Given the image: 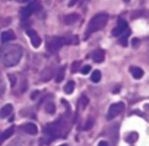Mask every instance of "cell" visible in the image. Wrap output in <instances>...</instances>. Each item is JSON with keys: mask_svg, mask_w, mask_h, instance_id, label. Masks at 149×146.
<instances>
[{"mask_svg": "<svg viewBox=\"0 0 149 146\" xmlns=\"http://www.w3.org/2000/svg\"><path fill=\"white\" fill-rule=\"evenodd\" d=\"M39 8V4L37 1L31 2L30 4H28L25 8H24L21 11V17L22 20L27 19L33 12L37 11Z\"/></svg>", "mask_w": 149, "mask_h": 146, "instance_id": "6", "label": "cell"}, {"mask_svg": "<svg viewBox=\"0 0 149 146\" xmlns=\"http://www.w3.org/2000/svg\"><path fill=\"white\" fill-rule=\"evenodd\" d=\"M91 70H92L91 66L87 65V66H85V67L81 69V73H82L83 74H89V73H90V71H91Z\"/></svg>", "mask_w": 149, "mask_h": 146, "instance_id": "28", "label": "cell"}, {"mask_svg": "<svg viewBox=\"0 0 149 146\" xmlns=\"http://www.w3.org/2000/svg\"><path fill=\"white\" fill-rule=\"evenodd\" d=\"M98 146H109V145H108V144H107L106 141H100V142L99 143V145Z\"/></svg>", "mask_w": 149, "mask_h": 146, "instance_id": "31", "label": "cell"}, {"mask_svg": "<svg viewBox=\"0 0 149 146\" xmlns=\"http://www.w3.org/2000/svg\"><path fill=\"white\" fill-rule=\"evenodd\" d=\"M15 131V127L14 126H11L10 128H8L7 130H5L1 135H0V145L3 144L6 139H8L9 138H10L13 133Z\"/></svg>", "mask_w": 149, "mask_h": 146, "instance_id": "13", "label": "cell"}, {"mask_svg": "<svg viewBox=\"0 0 149 146\" xmlns=\"http://www.w3.org/2000/svg\"><path fill=\"white\" fill-rule=\"evenodd\" d=\"M45 111L50 114V115H53L55 112H56V106L53 102H49L46 103L45 105Z\"/></svg>", "mask_w": 149, "mask_h": 146, "instance_id": "21", "label": "cell"}, {"mask_svg": "<svg viewBox=\"0 0 149 146\" xmlns=\"http://www.w3.org/2000/svg\"><path fill=\"white\" fill-rule=\"evenodd\" d=\"M128 28V26H127V23L124 20V19H119V21H118V25L114 28V29H113V31H112V35L113 36H120V35H121Z\"/></svg>", "mask_w": 149, "mask_h": 146, "instance_id": "8", "label": "cell"}, {"mask_svg": "<svg viewBox=\"0 0 149 146\" xmlns=\"http://www.w3.org/2000/svg\"><path fill=\"white\" fill-rule=\"evenodd\" d=\"M13 110V107L11 104H6L4 105L1 110H0V117L1 118H5L9 117Z\"/></svg>", "mask_w": 149, "mask_h": 146, "instance_id": "15", "label": "cell"}, {"mask_svg": "<svg viewBox=\"0 0 149 146\" xmlns=\"http://www.w3.org/2000/svg\"><path fill=\"white\" fill-rule=\"evenodd\" d=\"M23 55V48L17 44L4 46L0 51V58L3 66L11 67L17 65Z\"/></svg>", "mask_w": 149, "mask_h": 146, "instance_id": "1", "label": "cell"}, {"mask_svg": "<svg viewBox=\"0 0 149 146\" xmlns=\"http://www.w3.org/2000/svg\"><path fill=\"white\" fill-rule=\"evenodd\" d=\"M70 114H68L67 116H65V117H60L58 119H57L56 121L48 124L45 128L44 129V133H45L49 138L51 139L50 141H53L54 138L60 137L61 135L65 134L64 132L66 131L65 128H66V118L69 117Z\"/></svg>", "mask_w": 149, "mask_h": 146, "instance_id": "2", "label": "cell"}, {"mask_svg": "<svg viewBox=\"0 0 149 146\" xmlns=\"http://www.w3.org/2000/svg\"><path fill=\"white\" fill-rule=\"evenodd\" d=\"M125 110V104L124 102H119L116 103H113L110 106L108 111H107V120H112L114 119L116 117H118L119 115H120Z\"/></svg>", "mask_w": 149, "mask_h": 146, "instance_id": "4", "label": "cell"}, {"mask_svg": "<svg viewBox=\"0 0 149 146\" xmlns=\"http://www.w3.org/2000/svg\"><path fill=\"white\" fill-rule=\"evenodd\" d=\"M93 60L96 63H101L105 60V51L102 49L96 50L93 54Z\"/></svg>", "mask_w": 149, "mask_h": 146, "instance_id": "12", "label": "cell"}, {"mask_svg": "<svg viewBox=\"0 0 149 146\" xmlns=\"http://www.w3.org/2000/svg\"><path fill=\"white\" fill-rule=\"evenodd\" d=\"M132 42H133V46H134V47H137V46L140 45V40H139L138 39H136V38L133 39Z\"/></svg>", "mask_w": 149, "mask_h": 146, "instance_id": "30", "label": "cell"}, {"mask_svg": "<svg viewBox=\"0 0 149 146\" xmlns=\"http://www.w3.org/2000/svg\"><path fill=\"white\" fill-rule=\"evenodd\" d=\"M80 65H81V61H75V62H73L72 65V73H76L79 69Z\"/></svg>", "mask_w": 149, "mask_h": 146, "instance_id": "26", "label": "cell"}, {"mask_svg": "<svg viewBox=\"0 0 149 146\" xmlns=\"http://www.w3.org/2000/svg\"><path fill=\"white\" fill-rule=\"evenodd\" d=\"M68 42H71V40L61 37H54L49 43V48L52 52H58L65 44H67Z\"/></svg>", "mask_w": 149, "mask_h": 146, "instance_id": "5", "label": "cell"}, {"mask_svg": "<svg viewBox=\"0 0 149 146\" xmlns=\"http://www.w3.org/2000/svg\"><path fill=\"white\" fill-rule=\"evenodd\" d=\"M125 1H126V2H129L130 0H125Z\"/></svg>", "mask_w": 149, "mask_h": 146, "instance_id": "33", "label": "cell"}, {"mask_svg": "<svg viewBox=\"0 0 149 146\" xmlns=\"http://www.w3.org/2000/svg\"><path fill=\"white\" fill-rule=\"evenodd\" d=\"M79 19V15L77 13H71L68 14L64 18V22L65 25H72L75 24L78 20Z\"/></svg>", "mask_w": 149, "mask_h": 146, "instance_id": "14", "label": "cell"}, {"mask_svg": "<svg viewBox=\"0 0 149 146\" xmlns=\"http://www.w3.org/2000/svg\"><path fill=\"white\" fill-rule=\"evenodd\" d=\"M53 75V70L52 68H46L42 71L40 74V79L42 81H48Z\"/></svg>", "mask_w": 149, "mask_h": 146, "instance_id": "17", "label": "cell"}, {"mask_svg": "<svg viewBox=\"0 0 149 146\" xmlns=\"http://www.w3.org/2000/svg\"><path fill=\"white\" fill-rule=\"evenodd\" d=\"M75 88V82L73 81H70L66 83V85L64 87V91L67 95H71Z\"/></svg>", "mask_w": 149, "mask_h": 146, "instance_id": "19", "label": "cell"}, {"mask_svg": "<svg viewBox=\"0 0 149 146\" xmlns=\"http://www.w3.org/2000/svg\"><path fill=\"white\" fill-rule=\"evenodd\" d=\"M26 33H27L28 37H29V38H30V39H31V45H32L35 48L39 47V46H40V45H41L42 40H41L40 37L38 36V34L34 30H32V29H29V30H27V31H26Z\"/></svg>", "mask_w": 149, "mask_h": 146, "instance_id": "7", "label": "cell"}, {"mask_svg": "<svg viewBox=\"0 0 149 146\" xmlns=\"http://www.w3.org/2000/svg\"><path fill=\"white\" fill-rule=\"evenodd\" d=\"M5 88H6L5 83L0 79V97L3 95V94H4V92H5Z\"/></svg>", "mask_w": 149, "mask_h": 146, "instance_id": "27", "label": "cell"}, {"mask_svg": "<svg viewBox=\"0 0 149 146\" xmlns=\"http://www.w3.org/2000/svg\"><path fill=\"white\" fill-rule=\"evenodd\" d=\"M138 138L139 136L137 132H131L127 138V142H128L129 144H134L138 140Z\"/></svg>", "mask_w": 149, "mask_h": 146, "instance_id": "24", "label": "cell"}, {"mask_svg": "<svg viewBox=\"0 0 149 146\" xmlns=\"http://www.w3.org/2000/svg\"><path fill=\"white\" fill-rule=\"evenodd\" d=\"M130 33H131V32H130V30L127 28V29L121 34V38L119 39V42H120V45H122V46H126L127 45V39H128V37H129Z\"/></svg>", "mask_w": 149, "mask_h": 146, "instance_id": "18", "label": "cell"}, {"mask_svg": "<svg viewBox=\"0 0 149 146\" xmlns=\"http://www.w3.org/2000/svg\"><path fill=\"white\" fill-rule=\"evenodd\" d=\"M130 73L134 79H141L144 74V72L141 67H134V66L130 67Z\"/></svg>", "mask_w": 149, "mask_h": 146, "instance_id": "16", "label": "cell"}, {"mask_svg": "<svg viewBox=\"0 0 149 146\" xmlns=\"http://www.w3.org/2000/svg\"><path fill=\"white\" fill-rule=\"evenodd\" d=\"M16 39V35L12 30H8L5 32H3L1 34V41L2 42H8L10 40H13Z\"/></svg>", "mask_w": 149, "mask_h": 146, "instance_id": "11", "label": "cell"}, {"mask_svg": "<svg viewBox=\"0 0 149 146\" xmlns=\"http://www.w3.org/2000/svg\"><path fill=\"white\" fill-rule=\"evenodd\" d=\"M88 103H89V99L85 95L81 96V98L79 101V105L81 108V110H85L87 107Z\"/></svg>", "mask_w": 149, "mask_h": 146, "instance_id": "23", "label": "cell"}, {"mask_svg": "<svg viewBox=\"0 0 149 146\" xmlns=\"http://www.w3.org/2000/svg\"><path fill=\"white\" fill-rule=\"evenodd\" d=\"M9 80L10 81L11 87H14L17 83V77L14 74H9Z\"/></svg>", "mask_w": 149, "mask_h": 146, "instance_id": "29", "label": "cell"}, {"mask_svg": "<svg viewBox=\"0 0 149 146\" xmlns=\"http://www.w3.org/2000/svg\"><path fill=\"white\" fill-rule=\"evenodd\" d=\"M101 79V73L100 71L99 70H95L93 71V73L92 74V76H91V80L92 81L95 82V83H98Z\"/></svg>", "mask_w": 149, "mask_h": 146, "instance_id": "22", "label": "cell"}, {"mask_svg": "<svg viewBox=\"0 0 149 146\" xmlns=\"http://www.w3.org/2000/svg\"><path fill=\"white\" fill-rule=\"evenodd\" d=\"M93 124H94V120H93V118L91 117H89L86 119V124H85L84 130H85V131H89V130H91V129L93 128Z\"/></svg>", "mask_w": 149, "mask_h": 146, "instance_id": "25", "label": "cell"}, {"mask_svg": "<svg viewBox=\"0 0 149 146\" xmlns=\"http://www.w3.org/2000/svg\"><path fill=\"white\" fill-rule=\"evenodd\" d=\"M19 130L26 134L32 135V136L37 135V133H38V127L36 126V124H34L32 123H29V124L20 126Z\"/></svg>", "mask_w": 149, "mask_h": 146, "instance_id": "9", "label": "cell"}, {"mask_svg": "<svg viewBox=\"0 0 149 146\" xmlns=\"http://www.w3.org/2000/svg\"><path fill=\"white\" fill-rule=\"evenodd\" d=\"M24 1H27V0H24Z\"/></svg>", "mask_w": 149, "mask_h": 146, "instance_id": "34", "label": "cell"}, {"mask_svg": "<svg viewBox=\"0 0 149 146\" xmlns=\"http://www.w3.org/2000/svg\"><path fill=\"white\" fill-rule=\"evenodd\" d=\"M65 66H63L62 67H60L58 70L57 75H56V82H61L64 80L65 77Z\"/></svg>", "mask_w": 149, "mask_h": 146, "instance_id": "20", "label": "cell"}, {"mask_svg": "<svg viewBox=\"0 0 149 146\" xmlns=\"http://www.w3.org/2000/svg\"><path fill=\"white\" fill-rule=\"evenodd\" d=\"M32 142L29 138H17L14 139L10 144H9L8 146H31Z\"/></svg>", "mask_w": 149, "mask_h": 146, "instance_id": "10", "label": "cell"}, {"mask_svg": "<svg viewBox=\"0 0 149 146\" xmlns=\"http://www.w3.org/2000/svg\"><path fill=\"white\" fill-rule=\"evenodd\" d=\"M59 146H68V145H66V144H64V145H61Z\"/></svg>", "mask_w": 149, "mask_h": 146, "instance_id": "32", "label": "cell"}, {"mask_svg": "<svg viewBox=\"0 0 149 146\" xmlns=\"http://www.w3.org/2000/svg\"><path fill=\"white\" fill-rule=\"evenodd\" d=\"M108 15L107 13H99L95 15L89 22L86 32V36L88 37L90 34L102 30L107 24Z\"/></svg>", "mask_w": 149, "mask_h": 146, "instance_id": "3", "label": "cell"}]
</instances>
